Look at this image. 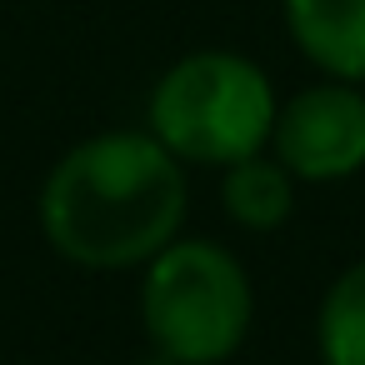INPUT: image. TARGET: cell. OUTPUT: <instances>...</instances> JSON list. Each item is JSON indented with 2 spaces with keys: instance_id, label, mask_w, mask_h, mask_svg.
<instances>
[{
  "instance_id": "obj_1",
  "label": "cell",
  "mask_w": 365,
  "mask_h": 365,
  "mask_svg": "<svg viewBox=\"0 0 365 365\" xmlns=\"http://www.w3.org/2000/svg\"><path fill=\"white\" fill-rule=\"evenodd\" d=\"M185 170L145 125L86 135L41 180V235L76 270H145L185 225Z\"/></svg>"
},
{
  "instance_id": "obj_2",
  "label": "cell",
  "mask_w": 365,
  "mask_h": 365,
  "mask_svg": "<svg viewBox=\"0 0 365 365\" xmlns=\"http://www.w3.org/2000/svg\"><path fill=\"white\" fill-rule=\"evenodd\" d=\"M280 96L260 61L240 51H190L170 61L145 96V130L180 160L225 170L270 150Z\"/></svg>"
},
{
  "instance_id": "obj_3",
  "label": "cell",
  "mask_w": 365,
  "mask_h": 365,
  "mask_svg": "<svg viewBox=\"0 0 365 365\" xmlns=\"http://www.w3.org/2000/svg\"><path fill=\"white\" fill-rule=\"evenodd\" d=\"M140 325L170 365H225L255 325L250 270L210 235H175L140 270Z\"/></svg>"
},
{
  "instance_id": "obj_4",
  "label": "cell",
  "mask_w": 365,
  "mask_h": 365,
  "mask_svg": "<svg viewBox=\"0 0 365 365\" xmlns=\"http://www.w3.org/2000/svg\"><path fill=\"white\" fill-rule=\"evenodd\" d=\"M270 155L300 185H340L365 170V86L315 81L280 101Z\"/></svg>"
},
{
  "instance_id": "obj_5",
  "label": "cell",
  "mask_w": 365,
  "mask_h": 365,
  "mask_svg": "<svg viewBox=\"0 0 365 365\" xmlns=\"http://www.w3.org/2000/svg\"><path fill=\"white\" fill-rule=\"evenodd\" d=\"M280 21L325 81L365 86V0H280Z\"/></svg>"
},
{
  "instance_id": "obj_6",
  "label": "cell",
  "mask_w": 365,
  "mask_h": 365,
  "mask_svg": "<svg viewBox=\"0 0 365 365\" xmlns=\"http://www.w3.org/2000/svg\"><path fill=\"white\" fill-rule=\"evenodd\" d=\"M295 190H300V180L270 150L245 155L220 170V210L230 215V225H240L250 235H270V230L290 225Z\"/></svg>"
},
{
  "instance_id": "obj_7",
  "label": "cell",
  "mask_w": 365,
  "mask_h": 365,
  "mask_svg": "<svg viewBox=\"0 0 365 365\" xmlns=\"http://www.w3.org/2000/svg\"><path fill=\"white\" fill-rule=\"evenodd\" d=\"M320 365H365V255L350 260L315 305Z\"/></svg>"
}]
</instances>
